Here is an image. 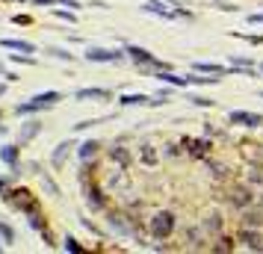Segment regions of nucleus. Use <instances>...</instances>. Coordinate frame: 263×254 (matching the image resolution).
Here are the masks:
<instances>
[{
    "label": "nucleus",
    "mask_w": 263,
    "mask_h": 254,
    "mask_svg": "<svg viewBox=\"0 0 263 254\" xmlns=\"http://www.w3.org/2000/svg\"><path fill=\"white\" fill-rule=\"evenodd\" d=\"M56 101H62V95H59V92H38V95H33L30 101L15 104V112H18V115H36V112H41V109L53 107Z\"/></svg>",
    "instance_id": "f257e3e1"
},
{
    "label": "nucleus",
    "mask_w": 263,
    "mask_h": 254,
    "mask_svg": "<svg viewBox=\"0 0 263 254\" xmlns=\"http://www.w3.org/2000/svg\"><path fill=\"white\" fill-rule=\"evenodd\" d=\"M175 228H178V219H175L172 210L154 213V216H151V225H148V231H151L154 240H169V237L175 234Z\"/></svg>",
    "instance_id": "f03ea898"
},
{
    "label": "nucleus",
    "mask_w": 263,
    "mask_h": 254,
    "mask_svg": "<svg viewBox=\"0 0 263 254\" xmlns=\"http://www.w3.org/2000/svg\"><path fill=\"white\" fill-rule=\"evenodd\" d=\"M3 198H6L15 210H21L24 216H30V213H36V210H41V207H38V201H36V195H33L30 189H9Z\"/></svg>",
    "instance_id": "7ed1b4c3"
},
{
    "label": "nucleus",
    "mask_w": 263,
    "mask_h": 254,
    "mask_svg": "<svg viewBox=\"0 0 263 254\" xmlns=\"http://www.w3.org/2000/svg\"><path fill=\"white\" fill-rule=\"evenodd\" d=\"M127 56V50H113V47H86V59L89 62H121Z\"/></svg>",
    "instance_id": "20e7f679"
},
{
    "label": "nucleus",
    "mask_w": 263,
    "mask_h": 254,
    "mask_svg": "<svg viewBox=\"0 0 263 254\" xmlns=\"http://www.w3.org/2000/svg\"><path fill=\"white\" fill-rule=\"evenodd\" d=\"M127 56L136 62V65H151V68H169L166 62H160L151 50H145V47H139V44H127Z\"/></svg>",
    "instance_id": "39448f33"
},
{
    "label": "nucleus",
    "mask_w": 263,
    "mask_h": 254,
    "mask_svg": "<svg viewBox=\"0 0 263 254\" xmlns=\"http://www.w3.org/2000/svg\"><path fill=\"white\" fill-rule=\"evenodd\" d=\"M228 121L231 124H240V127H261L263 115L261 112H249V109H231L228 112Z\"/></svg>",
    "instance_id": "423d86ee"
},
{
    "label": "nucleus",
    "mask_w": 263,
    "mask_h": 254,
    "mask_svg": "<svg viewBox=\"0 0 263 254\" xmlns=\"http://www.w3.org/2000/svg\"><path fill=\"white\" fill-rule=\"evenodd\" d=\"M181 148L189 154V157H210V139H192V136H184L181 139Z\"/></svg>",
    "instance_id": "0eeeda50"
},
{
    "label": "nucleus",
    "mask_w": 263,
    "mask_h": 254,
    "mask_svg": "<svg viewBox=\"0 0 263 254\" xmlns=\"http://www.w3.org/2000/svg\"><path fill=\"white\" fill-rule=\"evenodd\" d=\"M240 243H243V249H249V252H263L261 228H246V225H243V231H240Z\"/></svg>",
    "instance_id": "6e6552de"
},
{
    "label": "nucleus",
    "mask_w": 263,
    "mask_h": 254,
    "mask_svg": "<svg viewBox=\"0 0 263 254\" xmlns=\"http://www.w3.org/2000/svg\"><path fill=\"white\" fill-rule=\"evenodd\" d=\"M222 228H225V219H222V213H207L204 219H201V231L207 234V237H219L222 234Z\"/></svg>",
    "instance_id": "1a4fd4ad"
},
{
    "label": "nucleus",
    "mask_w": 263,
    "mask_h": 254,
    "mask_svg": "<svg viewBox=\"0 0 263 254\" xmlns=\"http://www.w3.org/2000/svg\"><path fill=\"white\" fill-rule=\"evenodd\" d=\"M228 201H231L234 207H240V210H249V207L255 204V195H252V192H249L246 186H237V189H231Z\"/></svg>",
    "instance_id": "9d476101"
},
{
    "label": "nucleus",
    "mask_w": 263,
    "mask_h": 254,
    "mask_svg": "<svg viewBox=\"0 0 263 254\" xmlns=\"http://www.w3.org/2000/svg\"><path fill=\"white\" fill-rule=\"evenodd\" d=\"M71 148H74V142H71V139L59 142V145L53 148V154H50V166H53V169H62V166H65V160H68V154H71Z\"/></svg>",
    "instance_id": "9b49d317"
},
{
    "label": "nucleus",
    "mask_w": 263,
    "mask_h": 254,
    "mask_svg": "<svg viewBox=\"0 0 263 254\" xmlns=\"http://www.w3.org/2000/svg\"><path fill=\"white\" fill-rule=\"evenodd\" d=\"M163 3H166V0H148V3L142 6V9H145V12H151V15H160V18H169V21L181 15V9H169V6H163Z\"/></svg>",
    "instance_id": "f8f14e48"
},
{
    "label": "nucleus",
    "mask_w": 263,
    "mask_h": 254,
    "mask_svg": "<svg viewBox=\"0 0 263 254\" xmlns=\"http://www.w3.org/2000/svg\"><path fill=\"white\" fill-rule=\"evenodd\" d=\"M74 98L77 101H107V98H113V92L110 89H92L89 86V89H77Z\"/></svg>",
    "instance_id": "ddd939ff"
},
{
    "label": "nucleus",
    "mask_w": 263,
    "mask_h": 254,
    "mask_svg": "<svg viewBox=\"0 0 263 254\" xmlns=\"http://www.w3.org/2000/svg\"><path fill=\"white\" fill-rule=\"evenodd\" d=\"M38 133H41V121H36V118H33V121H27V124L18 130V145H27V142H30V139H36Z\"/></svg>",
    "instance_id": "4468645a"
},
{
    "label": "nucleus",
    "mask_w": 263,
    "mask_h": 254,
    "mask_svg": "<svg viewBox=\"0 0 263 254\" xmlns=\"http://www.w3.org/2000/svg\"><path fill=\"white\" fill-rule=\"evenodd\" d=\"M18 157H21V145H3V148H0V160H3L12 172H18Z\"/></svg>",
    "instance_id": "2eb2a0df"
},
{
    "label": "nucleus",
    "mask_w": 263,
    "mask_h": 254,
    "mask_svg": "<svg viewBox=\"0 0 263 254\" xmlns=\"http://www.w3.org/2000/svg\"><path fill=\"white\" fill-rule=\"evenodd\" d=\"M86 204L98 213V210H104L107 207V201H104V192L98 189V186H86Z\"/></svg>",
    "instance_id": "dca6fc26"
},
{
    "label": "nucleus",
    "mask_w": 263,
    "mask_h": 254,
    "mask_svg": "<svg viewBox=\"0 0 263 254\" xmlns=\"http://www.w3.org/2000/svg\"><path fill=\"white\" fill-rule=\"evenodd\" d=\"M0 44L9 47V50H18V53H36V44L33 41H24V38H3Z\"/></svg>",
    "instance_id": "f3484780"
},
{
    "label": "nucleus",
    "mask_w": 263,
    "mask_h": 254,
    "mask_svg": "<svg viewBox=\"0 0 263 254\" xmlns=\"http://www.w3.org/2000/svg\"><path fill=\"white\" fill-rule=\"evenodd\" d=\"M195 71L201 74H231V65H216V62H195Z\"/></svg>",
    "instance_id": "a211bd4d"
},
{
    "label": "nucleus",
    "mask_w": 263,
    "mask_h": 254,
    "mask_svg": "<svg viewBox=\"0 0 263 254\" xmlns=\"http://www.w3.org/2000/svg\"><path fill=\"white\" fill-rule=\"evenodd\" d=\"M151 101H154V98H151V95H142V92H139V95H121V98H118L121 107H145V104H151Z\"/></svg>",
    "instance_id": "6ab92c4d"
},
{
    "label": "nucleus",
    "mask_w": 263,
    "mask_h": 254,
    "mask_svg": "<svg viewBox=\"0 0 263 254\" xmlns=\"http://www.w3.org/2000/svg\"><path fill=\"white\" fill-rule=\"evenodd\" d=\"M110 160H113V163H118L121 169H127V166H130V154H127L121 145H113V148H110Z\"/></svg>",
    "instance_id": "aec40b11"
},
{
    "label": "nucleus",
    "mask_w": 263,
    "mask_h": 254,
    "mask_svg": "<svg viewBox=\"0 0 263 254\" xmlns=\"http://www.w3.org/2000/svg\"><path fill=\"white\" fill-rule=\"evenodd\" d=\"M98 148H101V142H95V139H86V142L80 145V160H92V157L98 154Z\"/></svg>",
    "instance_id": "412c9836"
},
{
    "label": "nucleus",
    "mask_w": 263,
    "mask_h": 254,
    "mask_svg": "<svg viewBox=\"0 0 263 254\" xmlns=\"http://www.w3.org/2000/svg\"><path fill=\"white\" fill-rule=\"evenodd\" d=\"M243 225H246V228H261V225H263V213H261V210L255 213V210L249 207V210H246V216H243Z\"/></svg>",
    "instance_id": "4be33fe9"
},
{
    "label": "nucleus",
    "mask_w": 263,
    "mask_h": 254,
    "mask_svg": "<svg viewBox=\"0 0 263 254\" xmlns=\"http://www.w3.org/2000/svg\"><path fill=\"white\" fill-rule=\"evenodd\" d=\"M139 160H142L145 166H154V163H157V151H154V145H139Z\"/></svg>",
    "instance_id": "5701e85b"
},
{
    "label": "nucleus",
    "mask_w": 263,
    "mask_h": 254,
    "mask_svg": "<svg viewBox=\"0 0 263 254\" xmlns=\"http://www.w3.org/2000/svg\"><path fill=\"white\" fill-rule=\"evenodd\" d=\"M237 249V243L231 240V237H219L213 246H210V252H234Z\"/></svg>",
    "instance_id": "b1692460"
},
{
    "label": "nucleus",
    "mask_w": 263,
    "mask_h": 254,
    "mask_svg": "<svg viewBox=\"0 0 263 254\" xmlns=\"http://www.w3.org/2000/svg\"><path fill=\"white\" fill-rule=\"evenodd\" d=\"M41 183H44V189H47V192H50V195H59V186H56V183H53V178H50V175H47V172H41Z\"/></svg>",
    "instance_id": "393cba45"
},
{
    "label": "nucleus",
    "mask_w": 263,
    "mask_h": 254,
    "mask_svg": "<svg viewBox=\"0 0 263 254\" xmlns=\"http://www.w3.org/2000/svg\"><path fill=\"white\" fill-rule=\"evenodd\" d=\"M0 240H3V243H15V231H12V225L0 222Z\"/></svg>",
    "instance_id": "a878e982"
},
{
    "label": "nucleus",
    "mask_w": 263,
    "mask_h": 254,
    "mask_svg": "<svg viewBox=\"0 0 263 254\" xmlns=\"http://www.w3.org/2000/svg\"><path fill=\"white\" fill-rule=\"evenodd\" d=\"M62 246H65V252H71V254H80V252H83V246H80L74 237H65V240H62Z\"/></svg>",
    "instance_id": "bb28decb"
},
{
    "label": "nucleus",
    "mask_w": 263,
    "mask_h": 254,
    "mask_svg": "<svg viewBox=\"0 0 263 254\" xmlns=\"http://www.w3.org/2000/svg\"><path fill=\"white\" fill-rule=\"evenodd\" d=\"M47 53L56 56V59H68V62L74 59V53H68V50H62V47H47Z\"/></svg>",
    "instance_id": "cd10ccee"
},
{
    "label": "nucleus",
    "mask_w": 263,
    "mask_h": 254,
    "mask_svg": "<svg viewBox=\"0 0 263 254\" xmlns=\"http://www.w3.org/2000/svg\"><path fill=\"white\" fill-rule=\"evenodd\" d=\"M231 36H237V38H243V41H249V44H255V47L263 44V36H243V33H234V30H231Z\"/></svg>",
    "instance_id": "c85d7f7f"
},
{
    "label": "nucleus",
    "mask_w": 263,
    "mask_h": 254,
    "mask_svg": "<svg viewBox=\"0 0 263 254\" xmlns=\"http://www.w3.org/2000/svg\"><path fill=\"white\" fill-rule=\"evenodd\" d=\"M228 65H240V68H252V59H246V56H231V59H228Z\"/></svg>",
    "instance_id": "c756f323"
},
{
    "label": "nucleus",
    "mask_w": 263,
    "mask_h": 254,
    "mask_svg": "<svg viewBox=\"0 0 263 254\" xmlns=\"http://www.w3.org/2000/svg\"><path fill=\"white\" fill-rule=\"evenodd\" d=\"M207 166L213 169V178H225V175H228V169H225V166H219V163H210V160H207Z\"/></svg>",
    "instance_id": "7c9ffc66"
},
{
    "label": "nucleus",
    "mask_w": 263,
    "mask_h": 254,
    "mask_svg": "<svg viewBox=\"0 0 263 254\" xmlns=\"http://www.w3.org/2000/svg\"><path fill=\"white\" fill-rule=\"evenodd\" d=\"M189 101H192L195 107H213V101H210V98H201V95H192Z\"/></svg>",
    "instance_id": "2f4dec72"
},
{
    "label": "nucleus",
    "mask_w": 263,
    "mask_h": 254,
    "mask_svg": "<svg viewBox=\"0 0 263 254\" xmlns=\"http://www.w3.org/2000/svg\"><path fill=\"white\" fill-rule=\"evenodd\" d=\"M249 181H252V183H258V186H263V169H252Z\"/></svg>",
    "instance_id": "473e14b6"
},
{
    "label": "nucleus",
    "mask_w": 263,
    "mask_h": 254,
    "mask_svg": "<svg viewBox=\"0 0 263 254\" xmlns=\"http://www.w3.org/2000/svg\"><path fill=\"white\" fill-rule=\"evenodd\" d=\"M56 18H62V21H68V24H74V21H77L74 9H71V12H56Z\"/></svg>",
    "instance_id": "72a5a7b5"
},
{
    "label": "nucleus",
    "mask_w": 263,
    "mask_h": 254,
    "mask_svg": "<svg viewBox=\"0 0 263 254\" xmlns=\"http://www.w3.org/2000/svg\"><path fill=\"white\" fill-rule=\"evenodd\" d=\"M95 124H101L98 118H89V121H80V124H74V130H86V127H95Z\"/></svg>",
    "instance_id": "f704fd0d"
},
{
    "label": "nucleus",
    "mask_w": 263,
    "mask_h": 254,
    "mask_svg": "<svg viewBox=\"0 0 263 254\" xmlns=\"http://www.w3.org/2000/svg\"><path fill=\"white\" fill-rule=\"evenodd\" d=\"M33 18L30 15H12V24H30Z\"/></svg>",
    "instance_id": "c9c22d12"
},
{
    "label": "nucleus",
    "mask_w": 263,
    "mask_h": 254,
    "mask_svg": "<svg viewBox=\"0 0 263 254\" xmlns=\"http://www.w3.org/2000/svg\"><path fill=\"white\" fill-rule=\"evenodd\" d=\"M249 24H263V12H252L249 15Z\"/></svg>",
    "instance_id": "e433bc0d"
},
{
    "label": "nucleus",
    "mask_w": 263,
    "mask_h": 254,
    "mask_svg": "<svg viewBox=\"0 0 263 254\" xmlns=\"http://www.w3.org/2000/svg\"><path fill=\"white\" fill-rule=\"evenodd\" d=\"M36 6H56V3H62V0H33Z\"/></svg>",
    "instance_id": "4c0bfd02"
},
{
    "label": "nucleus",
    "mask_w": 263,
    "mask_h": 254,
    "mask_svg": "<svg viewBox=\"0 0 263 254\" xmlns=\"http://www.w3.org/2000/svg\"><path fill=\"white\" fill-rule=\"evenodd\" d=\"M166 154H169V157H178L181 151H178V145H166Z\"/></svg>",
    "instance_id": "58836bf2"
},
{
    "label": "nucleus",
    "mask_w": 263,
    "mask_h": 254,
    "mask_svg": "<svg viewBox=\"0 0 263 254\" xmlns=\"http://www.w3.org/2000/svg\"><path fill=\"white\" fill-rule=\"evenodd\" d=\"M0 192H3V195L9 192V181H6V178H0Z\"/></svg>",
    "instance_id": "ea45409f"
},
{
    "label": "nucleus",
    "mask_w": 263,
    "mask_h": 254,
    "mask_svg": "<svg viewBox=\"0 0 263 254\" xmlns=\"http://www.w3.org/2000/svg\"><path fill=\"white\" fill-rule=\"evenodd\" d=\"M6 74H9V68H6V65L0 62V77H6Z\"/></svg>",
    "instance_id": "a19ab883"
},
{
    "label": "nucleus",
    "mask_w": 263,
    "mask_h": 254,
    "mask_svg": "<svg viewBox=\"0 0 263 254\" xmlns=\"http://www.w3.org/2000/svg\"><path fill=\"white\" fill-rule=\"evenodd\" d=\"M6 83H9V80H6ZM6 83H0V98L6 95Z\"/></svg>",
    "instance_id": "79ce46f5"
},
{
    "label": "nucleus",
    "mask_w": 263,
    "mask_h": 254,
    "mask_svg": "<svg viewBox=\"0 0 263 254\" xmlns=\"http://www.w3.org/2000/svg\"><path fill=\"white\" fill-rule=\"evenodd\" d=\"M0 121H3V112H0Z\"/></svg>",
    "instance_id": "37998d69"
},
{
    "label": "nucleus",
    "mask_w": 263,
    "mask_h": 254,
    "mask_svg": "<svg viewBox=\"0 0 263 254\" xmlns=\"http://www.w3.org/2000/svg\"><path fill=\"white\" fill-rule=\"evenodd\" d=\"M0 252H3V246H0Z\"/></svg>",
    "instance_id": "c03bdc74"
},
{
    "label": "nucleus",
    "mask_w": 263,
    "mask_h": 254,
    "mask_svg": "<svg viewBox=\"0 0 263 254\" xmlns=\"http://www.w3.org/2000/svg\"><path fill=\"white\" fill-rule=\"evenodd\" d=\"M261 71H263V65H261Z\"/></svg>",
    "instance_id": "a18cd8bd"
}]
</instances>
